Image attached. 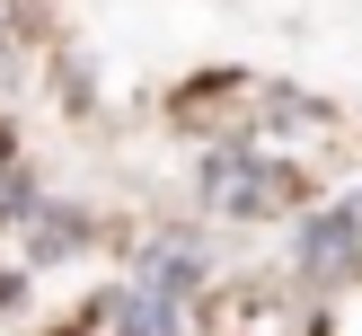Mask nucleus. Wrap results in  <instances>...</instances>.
<instances>
[{"instance_id":"obj_4","label":"nucleus","mask_w":362,"mask_h":336,"mask_svg":"<svg viewBox=\"0 0 362 336\" xmlns=\"http://www.w3.org/2000/svg\"><path fill=\"white\" fill-rule=\"evenodd\" d=\"M141 283H151V292H186V283H194V257H186V248H151V257H141Z\"/></svg>"},{"instance_id":"obj_2","label":"nucleus","mask_w":362,"mask_h":336,"mask_svg":"<svg viewBox=\"0 0 362 336\" xmlns=\"http://www.w3.org/2000/svg\"><path fill=\"white\" fill-rule=\"evenodd\" d=\"M354 248H362V230L345 221V212H318V221H300L292 257H300V274H345V265H354Z\"/></svg>"},{"instance_id":"obj_5","label":"nucleus","mask_w":362,"mask_h":336,"mask_svg":"<svg viewBox=\"0 0 362 336\" xmlns=\"http://www.w3.org/2000/svg\"><path fill=\"white\" fill-rule=\"evenodd\" d=\"M9 212H27V177H18V151H9V133H0V221Z\"/></svg>"},{"instance_id":"obj_3","label":"nucleus","mask_w":362,"mask_h":336,"mask_svg":"<svg viewBox=\"0 0 362 336\" xmlns=\"http://www.w3.org/2000/svg\"><path fill=\"white\" fill-rule=\"evenodd\" d=\"M115 336H177V301L151 292V283H133V292L115 301Z\"/></svg>"},{"instance_id":"obj_1","label":"nucleus","mask_w":362,"mask_h":336,"mask_svg":"<svg viewBox=\"0 0 362 336\" xmlns=\"http://www.w3.org/2000/svg\"><path fill=\"white\" fill-rule=\"evenodd\" d=\"M204 195H212L221 212H274V204H283V168L230 151V159H212V168H204Z\"/></svg>"}]
</instances>
